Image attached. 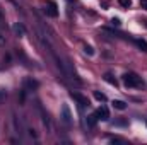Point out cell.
Wrapping results in <instances>:
<instances>
[{"mask_svg":"<svg viewBox=\"0 0 147 145\" xmlns=\"http://www.w3.org/2000/svg\"><path fill=\"white\" fill-rule=\"evenodd\" d=\"M123 84H125L127 87H142V85H144L142 79L134 72H128V73L123 75Z\"/></svg>","mask_w":147,"mask_h":145,"instance_id":"obj_1","label":"cell"},{"mask_svg":"<svg viewBox=\"0 0 147 145\" xmlns=\"http://www.w3.org/2000/svg\"><path fill=\"white\" fill-rule=\"evenodd\" d=\"M62 123L65 126H70L72 125V113H70V109H69L67 104L62 106Z\"/></svg>","mask_w":147,"mask_h":145,"instance_id":"obj_2","label":"cell"},{"mask_svg":"<svg viewBox=\"0 0 147 145\" xmlns=\"http://www.w3.org/2000/svg\"><path fill=\"white\" fill-rule=\"evenodd\" d=\"M45 12H46L48 17H58V7H57V3H55L53 0H48Z\"/></svg>","mask_w":147,"mask_h":145,"instance_id":"obj_3","label":"cell"},{"mask_svg":"<svg viewBox=\"0 0 147 145\" xmlns=\"http://www.w3.org/2000/svg\"><path fill=\"white\" fill-rule=\"evenodd\" d=\"M70 97L75 99V101L79 103V106H82V108H84V106H89V99H87L86 96L79 94V92H74V91H72V92H70Z\"/></svg>","mask_w":147,"mask_h":145,"instance_id":"obj_4","label":"cell"},{"mask_svg":"<svg viewBox=\"0 0 147 145\" xmlns=\"http://www.w3.org/2000/svg\"><path fill=\"white\" fill-rule=\"evenodd\" d=\"M94 114L98 116V119H103V121L110 119V111H108V108H106V106H101V108H98Z\"/></svg>","mask_w":147,"mask_h":145,"instance_id":"obj_5","label":"cell"},{"mask_svg":"<svg viewBox=\"0 0 147 145\" xmlns=\"http://www.w3.org/2000/svg\"><path fill=\"white\" fill-rule=\"evenodd\" d=\"M14 33H16L17 36H24V34H26V29H24V26H22L21 22H17V24H14Z\"/></svg>","mask_w":147,"mask_h":145,"instance_id":"obj_6","label":"cell"},{"mask_svg":"<svg viewBox=\"0 0 147 145\" xmlns=\"http://www.w3.org/2000/svg\"><path fill=\"white\" fill-rule=\"evenodd\" d=\"M86 121H87V125L92 128V126H96V123H98V116H96V114H89Z\"/></svg>","mask_w":147,"mask_h":145,"instance_id":"obj_7","label":"cell"},{"mask_svg":"<svg viewBox=\"0 0 147 145\" xmlns=\"http://www.w3.org/2000/svg\"><path fill=\"white\" fill-rule=\"evenodd\" d=\"M111 104H113V108L115 109H120V111L127 109V103H123V101H113Z\"/></svg>","mask_w":147,"mask_h":145,"instance_id":"obj_8","label":"cell"},{"mask_svg":"<svg viewBox=\"0 0 147 145\" xmlns=\"http://www.w3.org/2000/svg\"><path fill=\"white\" fill-rule=\"evenodd\" d=\"M135 44H137L140 50L147 51V41H146V39H135Z\"/></svg>","mask_w":147,"mask_h":145,"instance_id":"obj_9","label":"cell"},{"mask_svg":"<svg viewBox=\"0 0 147 145\" xmlns=\"http://www.w3.org/2000/svg\"><path fill=\"white\" fill-rule=\"evenodd\" d=\"M94 97H96L98 101H101V103H105V101H106V96H105L103 92H99V91H96V92H94Z\"/></svg>","mask_w":147,"mask_h":145,"instance_id":"obj_10","label":"cell"},{"mask_svg":"<svg viewBox=\"0 0 147 145\" xmlns=\"http://www.w3.org/2000/svg\"><path fill=\"white\" fill-rule=\"evenodd\" d=\"M105 80H106V82H110L111 85H116V79H113V75H111V73H106V75H105Z\"/></svg>","mask_w":147,"mask_h":145,"instance_id":"obj_11","label":"cell"},{"mask_svg":"<svg viewBox=\"0 0 147 145\" xmlns=\"http://www.w3.org/2000/svg\"><path fill=\"white\" fill-rule=\"evenodd\" d=\"M118 3H120L123 9H128V7H132V0H118Z\"/></svg>","mask_w":147,"mask_h":145,"instance_id":"obj_12","label":"cell"},{"mask_svg":"<svg viewBox=\"0 0 147 145\" xmlns=\"http://www.w3.org/2000/svg\"><path fill=\"white\" fill-rule=\"evenodd\" d=\"M5 99H7V92H5V91H0V104H2Z\"/></svg>","mask_w":147,"mask_h":145,"instance_id":"obj_13","label":"cell"},{"mask_svg":"<svg viewBox=\"0 0 147 145\" xmlns=\"http://www.w3.org/2000/svg\"><path fill=\"white\" fill-rule=\"evenodd\" d=\"M84 51H86V53H89V55H92V53H94V50H92L91 46H84Z\"/></svg>","mask_w":147,"mask_h":145,"instance_id":"obj_14","label":"cell"},{"mask_svg":"<svg viewBox=\"0 0 147 145\" xmlns=\"http://www.w3.org/2000/svg\"><path fill=\"white\" fill-rule=\"evenodd\" d=\"M140 7H142L144 10H147V0H140Z\"/></svg>","mask_w":147,"mask_h":145,"instance_id":"obj_15","label":"cell"},{"mask_svg":"<svg viewBox=\"0 0 147 145\" xmlns=\"http://www.w3.org/2000/svg\"><path fill=\"white\" fill-rule=\"evenodd\" d=\"M3 44H5V36L0 34V46H3Z\"/></svg>","mask_w":147,"mask_h":145,"instance_id":"obj_16","label":"cell"},{"mask_svg":"<svg viewBox=\"0 0 147 145\" xmlns=\"http://www.w3.org/2000/svg\"><path fill=\"white\" fill-rule=\"evenodd\" d=\"M111 22H113V24H115V26H120V19H113V21H111Z\"/></svg>","mask_w":147,"mask_h":145,"instance_id":"obj_17","label":"cell"},{"mask_svg":"<svg viewBox=\"0 0 147 145\" xmlns=\"http://www.w3.org/2000/svg\"><path fill=\"white\" fill-rule=\"evenodd\" d=\"M0 19H3V14H2V9H0Z\"/></svg>","mask_w":147,"mask_h":145,"instance_id":"obj_18","label":"cell"}]
</instances>
